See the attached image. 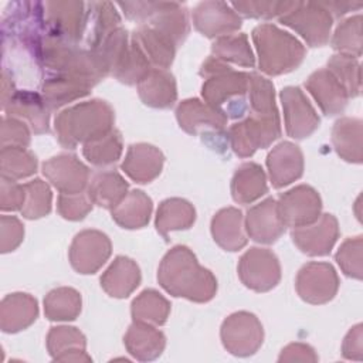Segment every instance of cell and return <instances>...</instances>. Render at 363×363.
<instances>
[{"mask_svg": "<svg viewBox=\"0 0 363 363\" xmlns=\"http://www.w3.org/2000/svg\"><path fill=\"white\" fill-rule=\"evenodd\" d=\"M26 191L24 204L21 207L23 217L28 220H37L45 217L51 211L52 193L50 186L41 179H34L23 184Z\"/></svg>", "mask_w": 363, "mask_h": 363, "instance_id": "cell-45", "label": "cell"}, {"mask_svg": "<svg viewBox=\"0 0 363 363\" xmlns=\"http://www.w3.org/2000/svg\"><path fill=\"white\" fill-rule=\"evenodd\" d=\"M278 362H318V354L312 346L296 342L281 350Z\"/></svg>", "mask_w": 363, "mask_h": 363, "instance_id": "cell-54", "label": "cell"}, {"mask_svg": "<svg viewBox=\"0 0 363 363\" xmlns=\"http://www.w3.org/2000/svg\"><path fill=\"white\" fill-rule=\"evenodd\" d=\"M196 221V210L191 203L184 199L172 197L159 204L156 211V230L167 241L169 233L176 230H187Z\"/></svg>", "mask_w": 363, "mask_h": 363, "instance_id": "cell-33", "label": "cell"}, {"mask_svg": "<svg viewBox=\"0 0 363 363\" xmlns=\"http://www.w3.org/2000/svg\"><path fill=\"white\" fill-rule=\"evenodd\" d=\"M91 89L92 85L89 82L62 74H52L47 77L41 86L43 98L50 111L86 96Z\"/></svg>", "mask_w": 363, "mask_h": 363, "instance_id": "cell-31", "label": "cell"}, {"mask_svg": "<svg viewBox=\"0 0 363 363\" xmlns=\"http://www.w3.org/2000/svg\"><path fill=\"white\" fill-rule=\"evenodd\" d=\"M279 98L284 108L288 136L294 139H305L319 128V115L299 86H285L281 91Z\"/></svg>", "mask_w": 363, "mask_h": 363, "instance_id": "cell-14", "label": "cell"}, {"mask_svg": "<svg viewBox=\"0 0 363 363\" xmlns=\"http://www.w3.org/2000/svg\"><path fill=\"white\" fill-rule=\"evenodd\" d=\"M268 191L267 174L254 162L242 163L237 167L231 180V196L240 204H251Z\"/></svg>", "mask_w": 363, "mask_h": 363, "instance_id": "cell-32", "label": "cell"}, {"mask_svg": "<svg viewBox=\"0 0 363 363\" xmlns=\"http://www.w3.org/2000/svg\"><path fill=\"white\" fill-rule=\"evenodd\" d=\"M92 206L94 203L86 190L75 194L60 193L57 200V210L60 216L69 221L82 220L92 210Z\"/></svg>", "mask_w": 363, "mask_h": 363, "instance_id": "cell-50", "label": "cell"}, {"mask_svg": "<svg viewBox=\"0 0 363 363\" xmlns=\"http://www.w3.org/2000/svg\"><path fill=\"white\" fill-rule=\"evenodd\" d=\"M164 163L163 153L149 143H133L128 147L121 164L122 170L136 183H150L155 180Z\"/></svg>", "mask_w": 363, "mask_h": 363, "instance_id": "cell-23", "label": "cell"}, {"mask_svg": "<svg viewBox=\"0 0 363 363\" xmlns=\"http://www.w3.org/2000/svg\"><path fill=\"white\" fill-rule=\"evenodd\" d=\"M305 86L325 115L335 116L345 111L349 95L328 68H320L312 72L306 79Z\"/></svg>", "mask_w": 363, "mask_h": 363, "instance_id": "cell-21", "label": "cell"}, {"mask_svg": "<svg viewBox=\"0 0 363 363\" xmlns=\"http://www.w3.org/2000/svg\"><path fill=\"white\" fill-rule=\"evenodd\" d=\"M128 182L118 172L104 170L91 179L86 191L94 204L113 210L128 194Z\"/></svg>", "mask_w": 363, "mask_h": 363, "instance_id": "cell-34", "label": "cell"}, {"mask_svg": "<svg viewBox=\"0 0 363 363\" xmlns=\"http://www.w3.org/2000/svg\"><path fill=\"white\" fill-rule=\"evenodd\" d=\"M362 125L359 118H340L333 125V147L346 162L362 163Z\"/></svg>", "mask_w": 363, "mask_h": 363, "instance_id": "cell-37", "label": "cell"}, {"mask_svg": "<svg viewBox=\"0 0 363 363\" xmlns=\"http://www.w3.org/2000/svg\"><path fill=\"white\" fill-rule=\"evenodd\" d=\"M152 208V199L145 191L132 190L112 210V218L122 228L136 230L145 227L149 223Z\"/></svg>", "mask_w": 363, "mask_h": 363, "instance_id": "cell-35", "label": "cell"}, {"mask_svg": "<svg viewBox=\"0 0 363 363\" xmlns=\"http://www.w3.org/2000/svg\"><path fill=\"white\" fill-rule=\"evenodd\" d=\"M267 167L275 189L285 187L303 174V153L292 142H281L267 156Z\"/></svg>", "mask_w": 363, "mask_h": 363, "instance_id": "cell-20", "label": "cell"}, {"mask_svg": "<svg viewBox=\"0 0 363 363\" xmlns=\"http://www.w3.org/2000/svg\"><path fill=\"white\" fill-rule=\"evenodd\" d=\"M332 47L339 54L359 58L362 55V16H352L336 27L332 37Z\"/></svg>", "mask_w": 363, "mask_h": 363, "instance_id": "cell-46", "label": "cell"}, {"mask_svg": "<svg viewBox=\"0 0 363 363\" xmlns=\"http://www.w3.org/2000/svg\"><path fill=\"white\" fill-rule=\"evenodd\" d=\"M86 3L82 1H47L44 17L48 33L78 44L85 30Z\"/></svg>", "mask_w": 363, "mask_h": 363, "instance_id": "cell-15", "label": "cell"}, {"mask_svg": "<svg viewBox=\"0 0 363 363\" xmlns=\"http://www.w3.org/2000/svg\"><path fill=\"white\" fill-rule=\"evenodd\" d=\"M291 237L303 254L311 257L328 255L339 238V224L333 214H320L315 223L294 228Z\"/></svg>", "mask_w": 363, "mask_h": 363, "instance_id": "cell-18", "label": "cell"}, {"mask_svg": "<svg viewBox=\"0 0 363 363\" xmlns=\"http://www.w3.org/2000/svg\"><path fill=\"white\" fill-rule=\"evenodd\" d=\"M277 204L285 227L292 228L315 223L322 211L319 193L308 184H299L285 191L279 196Z\"/></svg>", "mask_w": 363, "mask_h": 363, "instance_id": "cell-12", "label": "cell"}, {"mask_svg": "<svg viewBox=\"0 0 363 363\" xmlns=\"http://www.w3.org/2000/svg\"><path fill=\"white\" fill-rule=\"evenodd\" d=\"M47 349L57 362H91L86 339L74 326H54L47 335Z\"/></svg>", "mask_w": 363, "mask_h": 363, "instance_id": "cell-26", "label": "cell"}, {"mask_svg": "<svg viewBox=\"0 0 363 363\" xmlns=\"http://www.w3.org/2000/svg\"><path fill=\"white\" fill-rule=\"evenodd\" d=\"M176 119L184 132L200 136L211 149L217 152L228 149L227 118L208 104L197 98L184 99L176 108Z\"/></svg>", "mask_w": 363, "mask_h": 363, "instance_id": "cell-6", "label": "cell"}, {"mask_svg": "<svg viewBox=\"0 0 363 363\" xmlns=\"http://www.w3.org/2000/svg\"><path fill=\"white\" fill-rule=\"evenodd\" d=\"M1 78H3L1 81V106H3L16 92V89H14V82L11 81V77L9 75L7 69H3Z\"/></svg>", "mask_w": 363, "mask_h": 363, "instance_id": "cell-57", "label": "cell"}, {"mask_svg": "<svg viewBox=\"0 0 363 363\" xmlns=\"http://www.w3.org/2000/svg\"><path fill=\"white\" fill-rule=\"evenodd\" d=\"M152 64L140 50V47L130 38V44L128 52L123 60L113 71V77L126 84V85H138L152 69Z\"/></svg>", "mask_w": 363, "mask_h": 363, "instance_id": "cell-44", "label": "cell"}, {"mask_svg": "<svg viewBox=\"0 0 363 363\" xmlns=\"http://www.w3.org/2000/svg\"><path fill=\"white\" fill-rule=\"evenodd\" d=\"M129 20L146 24L180 45L190 31L189 13L180 3L125 1L118 4Z\"/></svg>", "mask_w": 363, "mask_h": 363, "instance_id": "cell-5", "label": "cell"}, {"mask_svg": "<svg viewBox=\"0 0 363 363\" xmlns=\"http://www.w3.org/2000/svg\"><path fill=\"white\" fill-rule=\"evenodd\" d=\"M245 231L251 240L259 244H272L285 233V224L279 216L275 199L268 197L248 208Z\"/></svg>", "mask_w": 363, "mask_h": 363, "instance_id": "cell-19", "label": "cell"}, {"mask_svg": "<svg viewBox=\"0 0 363 363\" xmlns=\"http://www.w3.org/2000/svg\"><path fill=\"white\" fill-rule=\"evenodd\" d=\"M200 75L204 78L201 95L206 104L227 119L245 116L248 111V72L235 71L211 55L201 64Z\"/></svg>", "mask_w": 363, "mask_h": 363, "instance_id": "cell-2", "label": "cell"}, {"mask_svg": "<svg viewBox=\"0 0 363 363\" xmlns=\"http://www.w3.org/2000/svg\"><path fill=\"white\" fill-rule=\"evenodd\" d=\"M130 38L140 47L153 68L167 69L172 65L177 45L157 30L146 24H139Z\"/></svg>", "mask_w": 363, "mask_h": 363, "instance_id": "cell-30", "label": "cell"}, {"mask_svg": "<svg viewBox=\"0 0 363 363\" xmlns=\"http://www.w3.org/2000/svg\"><path fill=\"white\" fill-rule=\"evenodd\" d=\"M118 27H121V17L112 3H86L84 35L86 37L88 48L95 47L105 35Z\"/></svg>", "mask_w": 363, "mask_h": 363, "instance_id": "cell-36", "label": "cell"}, {"mask_svg": "<svg viewBox=\"0 0 363 363\" xmlns=\"http://www.w3.org/2000/svg\"><path fill=\"white\" fill-rule=\"evenodd\" d=\"M251 35L258 54V67L267 75L288 74L305 58L303 44L274 24H259Z\"/></svg>", "mask_w": 363, "mask_h": 363, "instance_id": "cell-4", "label": "cell"}, {"mask_svg": "<svg viewBox=\"0 0 363 363\" xmlns=\"http://www.w3.org/2000/svg\"><path fill=\"white\" fill-rule=\"evenodd\" d=\"M30 130L28 126L17 118L4 116L1 119V147L3 146H18L27 147L30 145Z\"/></svg>", "mask_w": 363, "mask_h": 363, "instance_id": "cell-51", "label": "cell"}, {"mask_svg": "<svg viewBox=\"0 0 363 363\" xmlns=\"http://www.w3.org/2000/svg\"><path fill=\"white\" fill-rule=\"evenodd\" d=\"M122 150H123L122 136L119 130H116L115 128L109 133L101 136L99 139L85 143L82 147V153L85 159L91 164L98 167H106V166L115 164L121 159Z\"/></svg>", "mask_w": 363, "mask_h": 363, "instance_id": "cell-42", "label": "cell"}, {"mask_svg": "<svg viewBox=\"0 0 363 363\" xmlns=\"http://www.w3.org/2000/svg\"><path fill=\"white\" fill-rule=\"evenodd\" d=\"M362 250H363V237H350L346 238L339 247L335 258L342 272L350 278L362 279L363 267H362Z\"/></svg>", "mask_w": 363, "mask_h": 363, "instance_id": "cell-48", "label": "cell"}, {"mask_svg": "<svg viewBox=\"0 0 363 363\" xmlns=\"http://www.w3.org/2000/svg\"><path fill=\"white\" fill-rule=\"evenodd\" d=\"M123 343L135 359L149 362L162 354L166 346V336L155 325L133 320L125 333Z\"/></svg>", "mask_w": 363, "mask_h": 363, "instance_id": "cell-25", "label": "cell"}, {"mask_svg": "<svg viewBox=\"0 0 363 363\" xmlns=\"http://www.w3.org/2000/svg\"><path fill=\"white\" fill-rule=\"evenodd\" d=\"M294 1H234L231 7L241 17L247 18H274L285 14Z\"/></svg>", "mask_w": 363, "mask_h": 363, "instance_id": "cell-49", "label": "cell"}, {"mask_svg": "<svg viewBox=\"0 0 363 363\" xmlns=\"http://www.w3.org/2000/svg\"><path fill=\"white\" fill-rule=\"evenodd\" d=\"M333 18H339L349 13L350 10H359L362 3H347V1H323L320 3Z\"/></svg>", "mask_w": 363, "mask_h": 363, "instance_id": "cell-56", "label": "cell"}, {"mask_svg": "<svg viewBox=\"0 0 363 363\" xmlns=\"http://www.w3.org/2000/svg\"><path fill=\"white\" fill-rule=\"evenodd\" d=\"M227 135L234 153L240 157H250L281 136L279 115L258 116L250 113L245 119L231 125Z\"/></svg>", "mask_w": 363, "mask_h": 363, "instance_id": "cell-7", "label": "cell"}, {"mask_svg": "<svg viewBox=\"0 0 363 363\" xmlns=\"http://www.w3.org/2000/svg\"><path fill=\"white\" fill-rule=\"evenodd\" d=\"M138 94L142 102L147 106L159 109L170 108L177 99L174 77L167 69L152 68L138 84Z\"/></svg>", "mask_w": 363, "mask_h": 363, "instance_id": "cell-29", "label": "cell"}, {"mask_svg": "<svg viewBox=\"0 0 363 363\" xmlns=\"http://www.w3.org/2000/svg\"><path fill=\"white\" fill-rule=\"evenodd\" d=\"M43 174L64 194L82 193L89 184V169L75 156L60 153L43 163Z\"/></svg>", "mask_w": 363, "mask_h": 363, "instance_id": "cell-16", "label": "cell"}, {"mask_svg": "<svg viewBox=\"0 0 363 363\" xmlns=\"http://www.w3.org/2000/svg\"><path fill=\"white\" fill-rule=\"evenodd\" d=\"M138 264L125 255H118L101 277L102 289L112 298H128L140 284Z\"/></svg>", "mask_w": 363, "mask_h": 363, "instance_id": "cell-27", "label": "cell"}, {"mask_svg": "<svg viewBox=\"0 0 363 363\" xmlns=\"http://www.w3.org/2000/svg\"><path fill=\"white\" fill-rule=\"evenodd\" d=\"M130 313L133 320L162 326L169 318L170 302L156 289H145L132 301Z\"/></svg>", "mask_w": 363, "mask_h": 363, "instance_id": "cell-38", "label": "cell"}, {"mask_svg": "<svg viewBox=\"0 0 363 363\" xmlns=\"http://www.w3.org/2000/svg\"><path fill=\"white\" fill-rule=\"evenodd\" d=\"M295 288L305 302L322 305L335 298L339 289V277L329 262L312 261L298 271Z\"/></svg>", "mask_w": 363, "mask_h": 363, "instance_id": "cell-11", "label": "cell"}, {"mask_svg": "<svg viewBox=\"0 0 363 363\" xmlns=\"http://www.w3.org/2000/svg\"><path fill=\"white\" fill-rule=\"evenodd\" d=\"M81 294L69 286L50 291L44 298L45 318L54 322L74 320L81 313Z\"/></svg>", "mask_w": 363, "mask_h": 363, "instance_id": "cell-39", "label": "cell"}, {"mask_svg": "<svg viewBox=\"0 0 363 363\" xmlns=\"http://www.w3.org/2000/svg\"><path fill=\"white\" fill-rule=\"evenodd\" d=\"M37 157L27 147L3 146L0 150L1 177L20 180L37 172Z\"/></svg>", "mask_w": 363, "mask_h": 363, "instance_id": "cell-41", "label": "cell"}, {"mask_svg": "<svg viewBox=\"0 0 363 363\" xmlns=\"http://www.w3.org/2000/svg\"><path fill=\"white\" fill-rule=\"evenodd\" d=\"M362 328L363 326L360 323H357L345 336V340H343V345H342L343 357L353 359V360H362V353H363Z\"/></svg>", "mask_w": 363, "mask_h": 363, "instance_id": "cell-55", "label": "cell"}, {"mask_svg": "<svg viewBox=\"0 0 363 363\" xmlns=\"http://www.w3.org/2000/svg\"><path fill=\"white\" fill-rule=\"evenodd\" d=\"M211 54L225 64L231 62L245 68H252L255 65L254 52L250 47L248 37L244 33L216 38L211 45Z\"/></svg>", "mask_w": 363, "mask_h": 363, "instance_id": "cell-40", "label": "cell"}, {"mask_svg": "<svg viewBox=\"0 0 363 363\" xmlns=\"http://www.w3.org/2000/svg\"><path fill=\"white\" fill-rule=\"evenodd\" d=\"M328 69L343 85L349 98L350 96L354 98L360 94L362 79H360L359 58H354L346 54H335L328 61Z\"/></svg>", "mask_w": 363, "mask_h": 363, "instance_id": "cell-47", "label": "cell"}, {"mask_svg": "<svg viewBox=\"0 0 363 363\" xmlns=\"http://www.w3.org/2000/svg\"><path fill=\"white\" fill-rule=\"evenodd\" d=\"M113 109L102 99L75 104L61 111L54 121L58 142L68 149L99 139L113 129Z\"/></svg>", "mask_w": 363, "mask_h": 363, "instance_id": "cell-3", "label": "cell"}, {"mask_svg": "<svg viewBox=\"0 0 363 363\" xmlns=\"http://www.w3.org/2000/svg\"><path fill=\"white\" fill-rule=\"evenodd\" d=\"M26 199L24 186L16 180L1 177L0 183V208L1 211L21 210Z\"/></svg>", "mask_w": 363, "mask_h": 363, "instance_id": "cell-53", "label": "cell"}, {"mask_svg": "<svg viewBox=\"0 0 363 363\" xmlns=\"http://www.w3.org/2000/svg\"><path fill=\"white\" fill-rule=\"evenodd\" d=\"M237 271L241 282L255 292H268L281 281L279 261L268 248L247 250L238 261Z\"/></svg>", "mask_w": 363, "mask_h": 363, "instance_id": "cell-10", "label": "cell"}, {"mask_svg": "<svg viewBox=\"0 0 363 363\" xmlns=\"http://www.w3.org/2000/svg\"><path fill=\"white\" fill-rule=\"evenodd\" d=\"M38 316V303L26 292L9 294L0 303V328L4 333H17L27 329Z\"/></svg>", "mask_w": 363, "mask_h": 363, "instance_id": "cell-24", "label": "cell"}, {"mask_svg": "<svg viewBox=\"0 0 363 363\" xmlns=\"http://www.w3.org/2000/svg\"><path fill=\"white\" fill-rule=\"evenodd\" d=\"M24 238V225L14 216L0 217V251L3 254L14 251Z\"/></svg>", "mask_w": 363, "mask_h": 363, "instance_id": "cell-52", "label": "cell"}, {"mask_svg": "<svg viewBox=\"0 0 363 363\" xmlns=\"http://www.w3.org/2000/svg\"><path fill=\"white\" fill-rule=\"evenodd\" d=\"M248 112L251 115H258V116L279 115L275 104L274 84L257 72L250 74Z\"/></svg>", "mask_w": 363, "mask_h": 363, "instance_id": "cell-43", "label": "cell"}, {"mask_svg": "<svg viewBox=\"0 0 363 363\" xmlns=\"http://www.w3.org/2000/svg\"><path fill=\"white\" fill-rule=\"evenodd\" d=\"M157 281L172 296L199 303L211 301L217 292L216 277L199 264L186 245H174L166 252L157 269Z\"/></svg>", "mask_w": 363, "mask_h": 363, "instance_id": "cell-1", "label": "cell"}, {"mask_svg": "<svg viewBox=\"0 0 363 363\" xmlns=\"http://www.w3.org/2000/svg\"><path fill=\"white\" fill-rule=\"evenodd\" d=\"M223 346L234 356L254 354L264 342V329L259 319L247 311L234 312L221 325Z\"/></svg>", "mask_w": 363, "mask_h": 363, "instance_id": "cell-9", "label": "cell"}, {"mask_svg": "<svg viewBox=\"0 0 363 363\" xmlns=\"http://www.w3.org/2000/svg\"><path fill=\"white\" fill-rule=\"evenodd\" d=\"M112 251L111 240L98 230H82L69 247L71 267L79 274H95L109 258Z\"/></svg>", "mask_w": 363, "mask_h": 363, "instance_id": "cell-13", "label": "cell"}, {"mask_svg": "<svg viewBox=\"0 0 363 363\" xmlns=\"http://www.w3.org/2000/svg\"><path fill=\"white\" fill-rule=\"evenodd\" d=\"M211 235L225 251H238L247 245L242 213L235 207L218 210L211 220Z\"/></svg>", "mask_w": 363, "mask_h": 363, "instance_id": "cell-28", "label": "cell"}, {"mask_svg": "<svg viewBox=\"0 0 363 363\" xmlns=\"http://www.w3.org/2000/svg\"><path fill=\"white\" fill-rule=\"evenodd\" d=\"M7 116L24 119L34 133H47L50 130V108L44 98L37 92L23 89L16 91L11 98L1 106Z\"/></svg>", "mask_w": 363, "mask_h": 363, "instance_id": "cell-22", "label": "cell"}, {"mask_svg": "<svg viewBox=\"0 0 363 363\" xmlns=\"http://www.w3.org/2000/svg\"><path fill=\"white\" fill-rule=\"evenodd\" d=\"M279 23L298 33L308 45L322 47L329 41L333 17L320 3L294 1Z\"/></svg>", "mask_w": 363, "mask_h": 363, "instance_id": "cell-8", "label": "cell"}, {"mask_svg": "<svg viewBox=\"0 0 363 363\" xmlns=\"http://www.w3.org/2000/svg\"><path fill=\"white\" fill-rule=\"evenodd\" d=\"M193 24L203 35L220 38L237 31L242 20L228 3L201 1L193 10Z\"/></svg>", "mask_w": 363, "mask_h": 363, "instance_id": "cell-17", "label": "cell"}]
</instances>
